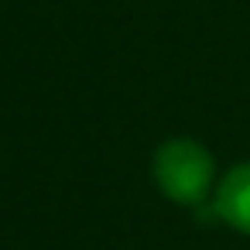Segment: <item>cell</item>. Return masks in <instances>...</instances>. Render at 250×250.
<instances>
[{
  "label": "cell",
  "mask_w": 250,
  "mask_h": 250,
  "mask_svg": "<svg viewBox=\"0 0 250 250\" xmlns=\"http://www.w3.org/2000/svg\"><path fill=\"white\" fill-rule=\"evenodd\" d=\"M216 216H223L229 226L250 233V165H240L226 175L216 195Z\"/></svg>",
  "instance_id": "cell-2"
},
{
  "label": "cell",
  "mask_w": 250,
  "mask_h": 250,
  "mask_svg": "<svg viewBox=\"0 0 250 250\" xmlns=\"http://www.w3.org/2000/svg\"><path fill=\"white\" fill-rule=\"evenodd\" d=\"M154 175L175 202H199L212 182V158L192 141H168L154 158Z\"/></svg>",
  "instance_id": "cell-1"
}]
</instances>
